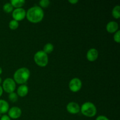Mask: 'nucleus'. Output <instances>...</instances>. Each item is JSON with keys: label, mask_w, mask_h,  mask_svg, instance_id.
Masks as SVG:
<instances>
[{"label": "nucleus", "mask_w": 120, "mask_h": 120, "mask_svg": "<svg viewBox=\"0 0 120 120\" xmlns=\"http://www.w3.org/2000/svg\"><path fill=\"white\" fill-rule=\"evenodd\" d=\"M26 17L29 21L32 23H38L44 17V11L39 6L35 5L28 9Z\"/></svg>", "instance_id": "nucleus-1"}, {"label": "nucleus", "mask_w": 120, "mask_h": 120, "mask_svg": "<svg viewBox=\"0 0 120 120\" xmlns=\"http://www.w3.org/2000/svg\"><path fill=\"white\" fill-rule=\"evenodd\" d=\"M30 76V70L26 68H21L17 69L14 74V80L19 84H24L29 80Z\"/></svg>", "instance_id": "nucleus-2"}, {"label": "nucleus", "mask_w": 120, "mask_h": 120, "mask_svg": "<svg viewBox=\"0 0 120 120\" xmlns=\"http://www.w3.org/2000/svg\"><path fill=\"white\" fill-rule=\"evenodd\" d=\"M80 111L82 114L87 117H94L97 112L96 105L90 101L85 102L80 107Z\"/></svg>", "instance_id": "nucleus-3"}, {"label": "nucleus", "mask_w": 120, "mask_h": 120, "mask_svg": "<svg viewBox=\"0 0 120 120\" xmlns=\"http://www.w3.org/2000/svg\"><path fill=\"white\" fill-rule=\"evenodd\" d=\"M34 59L36 64L40 67H45L49 62L48 54L44 52L43 50L36 52L34 55Z\"/></svg>", "instance_id": "nucleus-4"}, {"label": "nucleus", "mask_w": 120, "mask_h": 120, "mask_svg": "<svg viewBox=\"0 0 120 120\" xmlns=\"http://www.w3.org/2000/svg\"><path fill=\"white\" fill-rule=\"evenodd\" d=\"M2 89L7 93L14 92L16 89V83L14 80L12 78L5 79L2 83Z\"/></svg>", "instance_id": "nucleus-5"}, {"label": "nucleus", "mask_w": 120, "mask_h": 120, "mask_svg": "<svg viewBox=\"0 0 120 120\" xmlns=\"http://www.w3.org/2000/svg\"><path fill=\"white\" fill-rule=\"evenodd\" d=\"M82 87V82L79 78L75 77L70 80L69 83V89L71 91L76 93L80 90Z\"/></svg>", "instance_id": "nucleus-6"}, {"label": "nucleus", "mask_w": 120, "mask_h": 120, "mask_svg": "<svg viewBox=\"0 0 120 120\" xmlns=\"http://www.w3.org/2000/svg\"><path fill=\"white\" fill-rule=\"evenodd\" d=\"M26 11L23 8H15L13 10L12 16L14 20L16 21H20L23 20L26 17Z\"/></svg>", "instance_id": "nucleus-7"}, {"label": "nucleus", "mask_w": 120, "mask_h": 120, "mask_svg": "<svg viewBox=\"0 0 120 120\" xmlns=\"http://www.w3.org/2000/svg\"><path fill=\"white\" fill-rule=\"evenodd\" d=\"M8 116L10 117L11 119H18L22 115V110L19 107H12L8 110Z\"/></svg>", "instance_id": "nucleus-8"}, {"label": "nucleus", "mask_w": 120, "mask_h": 120, "mask_svg": "<svg viewBox=\"0 0 120 120\" xmlns=\"http://www.w3.org/2000/svg\"><path fill=\"white\" fill-rule=\"evenodd\" d=\"M66 110L70 114H76L80 111V107L78 103L71 101L67 104Z\"/></svg>", "instance_id": "nucleus-9"}, {"label": "nucleus", "mask_w": 120, "mask_h": 120, "mask_svg": "<svg viewBox=\"0 0 120 120\" xmlns=\"http://www.w3.org/2000/svg\"><path fill=\"white\" fill-rule=\"evenodd\" d=\"M98 57V52L95 48H91L87 52L86 57L90 62H94Z\"/></svg>", "instance_id": "nucleus-10"}, {"label": "nucleus", "mask_w": 120, "mask_h": 120, "mask_svg": "<svg viewBox=\"0 0 120 120\" xmlns=\"http://www.w3.org/2000/svg\"><path fill=\"white\" fill-rule=\"evenodd\" d=\"M118 23L116 21H111L108 22L106 25V29L109 33H115L118 30Z\"/></svg>", "instance_id": "nucleus-11"}, {"label": "nucleus", "mask_w": 120, "mask_h": 120, "mask_svg": "<svg viewBox=\"0 0 120 120\" xmlns=\"http://www.w3.org/2000/svg\"><path fill=\"white\" fill-rule=\"evenodd\" d=\"M29 91V88L26 84H21L17 89V94L20 97H25L26 96Z\"/></svg>", "instance_id": "nucleus-12"}, {"label": "nucleus", "mask_w": 120, "mask_h": 120, "mask_svg": "<svg viewBox=\"0 0 120 120\" xmlns=\"http://www.w3.org/2000/svg\"><path fill=\"white\" fill-rule=\"evenodd\" d=\"M9 109V105L8 102L3 99H0V114L7 113Z\"/></svg>", "instance_id": "nucleus-13"}, {"label": "nucleus", "mask_w": 120, "mask_h": 120, "mask_svg": "<svg viewBox=\"0 0 120 120\" xmlns=\"http://www.w3.org/2000/svg\"><path fill=\"white\" fill-rule=\"evenodd\" d=\"M13 7H15V8H22L25 4V0H11L10 2Z\"/></svg>", "instance_id": "nucleus-14"}, {"label": "nucleus", "mask_w": 120, "mask_h": 120, "mask_svg": "<svg viewBox=\"0 0 120 120\" xmlns=\"http://www.w3.org/2000/svg\"><path fill=\"white\" fill-rule=\"evenodd\" d=\"M54 50V46L52 43H47L45 45L43 46V51L45 52L46 54L51 53Z\"/></svg>", "instance_id": "nucleus-15"}, {"label": "nucleus", "mask_w": 120, "mask_h": 120, "mask_svg": "<svg viewBox=\"0 0 120 120\" xmlns=\"http://www.w3.org/2000/svg\"><path fill=\"white\" fill-rule=\"evenodd\" d=\"M112 15L114 18L119 19L120 17V6L119 5L115 6L112 10Z\"/></svg>", "instance_id": "nucleus-16"}, {"label": "nucleus", "mask_w": 120, "mask_h": 120, "mask_svg": "<svg viewBox=\"0 0 120 120\" xmlns=\"http://www.w3.org/2000/svg\"><path fill=\"white\" fill-rule=\"evenodd\" d=\"M3 10L7 13H10L14 10V7L10 2H7L3 5Z\"/></svg>", "instance_id": "nucleus-17"}, {"label": "nucleus", "mask_w": 120, "mask_h": 120, "mask_svg": "<svg viewBox=\"0 0 120 120\" xmlns=\"http://www.w3.org/2000/svg\"><path fill=\"white\" fill-rule=\"evenodd\" d=\"M19 26V22L14 19L11 20L9 22V27L12 30H15Z\"/></svg>", "instance_id": "nucleus-18"}, {"label": "nucleus", "mask_w": 120, "mask_h": 120, "mask_svg": "<svg viewBox=\"0 0 120 120\" xmlns=\"http://www.w3.org/2000/svg\"><path fill=\"white\" fill-rule=\"evenodd\" d=\"M8 98H9V100L13 102V103H15V102L17 101L18 99V96L16 94V93L12 92L9 94V95H8Z\"/></svg>", "instance_id": "nucleus-19"}, {"label": "nucleus", "mask_w": 120, "mask_h": 120, "mask_svg": "<svg viewBox=\"0 0 120 120\" xmlns=\"http://www.w3.org/2000/svg\"><path fill=\"white\" fill-rule=\"evenodd\" d=\"M50 2L49 0H41L39 1V7L41 8H46L50 5Z\"/></svg>", "instance_id": "nucleus-20"}, {"label": "nucleus", "mask_w": 120, "mask_h": 120, "mask_svg": "<svg viewBox=\"0 0 120 120\" xmlns=\"http://www.w3.org/2000/svg\"><path fill=\"white\" fill-rule=\"evenodd\" d=\"M120 30H118L116 32H115L114 35V41L117 43H120Z\"/></svg>", "instance_id": "nucleus-21"}, {"label": "nucleus", "mask_w": 120, "mask_h": 120, "mask_svg": "<svg viewBox=\"0 0 120 120\" xmlns=\"http://www.w3.org/2000/svg\"><path fill=\"white\" fill-rule=\"evenodd\" d=\"M96 120H110L106 116H99L96 118Z\"/></svg>", "instance_id": "nucleus-22"}, {"label": "nucleus", "mask_w": 120, "mask_h": 120, "mask_svg": "<svg viewBox=\"0 0 120 120\" xmlns=\"http://www.w3.org/2000/svg\"><path fill=\"white\" fill-rule=\"evenodd\" d=\"M0 120H11L10 117L8 116V115H2L1 117V118H0Z\"/></svg>", "instance_id": "nucleus-23"}, {"label": "nucleus", "mask_w": 120, "mask_h": 120, "mask_svg": "<svg viewBox=\"0 0 120 120\" xmlns=\"http://www.w3.org/2000/svg\"><path fill=\"white\" fill-rule=\"evenodd\" d=\"M69 2L70 3L73 4H75L79 2L78 0H69Z\"/></svg>", "instance_id": "nucleus-24"}, {"label": "nucleus", "mask_w": 120, "mask_h": 120, "mask_svg": "<svg viewBox=\"0 0 120 120\" xmlns=\"http://www.w3.org/2000/svg\"><path fill=\"white\" fill-rule=\"evenodd\" d=\"M2 94H3V89H2V86L0 85V97L2 96Z\"/></svg>", "instance_id": "nucleus-25"}, {"label": "nucleus", "mask_w": 120, "mask_h": 120, "mask_svg": "<svg viewBox=\"0 0 120 120\" xmlns=\"http://www.w3.org/2000/svg\"><path fill=\"white\" fill-rule=\"evenodd\" d=\"M2 73V69L0 67V75Z\"/></svg>", "instance_id": "nucleus-26"}, {"label": "nucleus", "mask_w": 120, "mask_h": 120, "mask_svg": "<svg viewBox=\"0 0 120 120\" xmlns=\"http://www.w3.org/2000/svg\"><path fill=\"white\" fill-rule=\"evenodd\" d=\"M2 83V78H1V77H0V84H1V83Z\"/></svg>", "instance_id": "nucleus-27"}]
</instances>
